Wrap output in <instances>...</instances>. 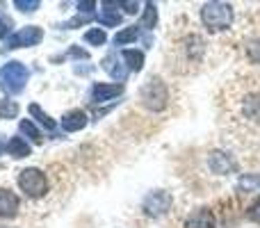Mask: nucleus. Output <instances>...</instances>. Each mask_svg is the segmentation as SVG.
<instances>
[{
  "instance_id": "8",
  "label": "nucleus",
  "mask_w": 260,
  "mask_h": 228,
  "mask_svg": "<svg viewBox=\"0 0 260 228\" xmlns=\"http://www.w3.org/2000/svg\"><path fill=\"white\" fill-rule=\"evenodd\" d=\"M208 167L212 169V174H219V176H226V174H231V171H238L235 160L224 151H212L210 157H208Z\"/></svg>"
},
{
  "instance_id": "15",
  "label": "nucleus",
  "mask_w": 260,
  "mask_h": 228,
  "mask_svg": "<svg viewBox=\"0 0 260 228\" xmlns=\"http://www.w3.org/2000/svg\"><path fill=\"white\" fill-rule=\"evenodd\" d=\"M99 21L103 27H114L121 23V14L114 12V9H110V3H103V12L99 14Z\"/></svg>"
},
{
  "instance_id": "9",
  "label": "nucleus",
  "mask_w": 260,
  "mask_h": 228,
  "mask_svg": "<svg viewBox=\"0 0 260 228\" xmlns=\"http://www.w3.org/2000/svg\"><path fill=\"white\" fill-rule=\"evenodd\" d=\"M103 69L114 78V80L119 82V85H123V80L128 78L126 62H123V57H121V55H117V53H110L108 57L103 59Z\"/></svg>"
},
{
  "instance_id": "20",
  "label": "nucleus",
  "mask_w": 260,
  "mask_h": 228,
  "mask_svg": "<svg viewBox=\"0 0 260 228\" xmlns=\"http://www.w3.org/2000/svg\"><path fill=\"white\" fill-rule=\"evenodd\" d=\"M21 133L23 135H27V137H32L35 139V142H41V133L39 130H37V125L32 123V121H21Z\"/></svg>"
},
{
  "instance_id": "10",
  "label": "nucleus",
  "mask_w": 260,
  "mask_h": 228,
  "mask_svg": "<svg viewBox=\"0 0 260 228\" xmlns=\"http://www.w3.org/2000/svg\"><path fill=\"white\" fill-rule=\"evenodd\" d=\"M215 224H217V219H215V215H212V210L201 208V210L192 212V215L187 217L185 228H215Z\"/></svg>"
},
{
  "instance_id": "1",
  "label": "nucleus",
  "mask_w": 260,
  "mask_h": 228,
  "mask_svg": "<svg viewBox=\"0 0 260 228\" xmlns=\"http://www.w3.org/2000/svg\"><path fill=\"white\" fill-rule=\"evenodd\" d=\"M169 101V89H167L162 78H148L142 87H139V103L151 112H162Z\"/></svg>"
},
{
  "instance_id": "7",
  "label": "nucleus",
  "mask_w": 260,
  "mask_h": 228,
  "mask_svg": "<svg viewBox=\"0 0 260 228\" xmlns=\"http://www.w3.org/2000/svg\"><path fill=\"white\" fill-rule=\"evenodd\" d=\"M123 94V85H119V82H114V85H108V82H96L94 87H91V103H108V101L117 99V96Z\"/></svg>"
},
{
  "instance_id": "29",
  "label": "nucleus",
  "mask_w": 260,
  "mask_h": 228,
  "mask_svg": "<svg viewBox=\"0 0 260 228\" xmlns=\"http://www.w3.org/2000/svg\"><path fill=\"white\" fill-rule=\"evenodd\" d=\"M121 7L126 9L128 14H137V9H139V3H121Z\"/></svg>"
},
{
  "instance_id": "26",
  "label": "nucleus",
  "mask_w": 260,
  "mask_h": 228,
  "mask_svg": "<svg viewBox=\"0 0 260 228\" xmlns=\"http://www.w3.org/2000/svg\"><path fill=\"white\" fill-rule=\"evenodd\" d=\"M247 50H249V55H251L253 62H258V64H260V41H251Z\"/></svg>"
},
{
  "instance_id": "4",
  "label": "nucleus",
  "mask_w": 260,
  "mask_h": 228,
  "mask_svg": "<svg viewBox=\"0 0 260 228\" xmlns=\"http://www.w3.org/2000/svg\"><path fill=\"white\" fill-rule=\"evenodd\" d=\"M27 76H30V73H27V69L23 67L21 62H9L0 69V85H3L9 94H18V91H23V87H25Z\"/></svg>"
},
{
  "instance_id": "27",
  "label": "nucleus",
  "mask_w": 260,
  "mask_h": 228,
  "mask_svg": "<svg viewBox=\"0 0 260 228\" xmlns=\"http://www.w3.org/2000/svg\"><path fill=\"white\" fill-rule=\"evenodd\" d=\"M256 185H260L258 178H249V176H242V180H240V189H253Z\"/></svg>"
},
{
  "instance_id": "5",
  "label": "nucleus",
  "mask_w": 260,
  "mask_h": 228,
  "mask_svg": "<svg viewBox=\"0 0 260 228\" xmlns=\"http://www.w3.org/2000/svg\"><path fill=\"white\" fill-rule=\"evenodd\" d=\"M171 203H174V197H171L169 192H165V189H155V192L146 194L142 208L148 217L157 219V217H165L167 212L171 210Z\"/></svg>"
},
{
  "instance_id": "6",
  "label": "nucleus",
  "mask_w": 260,
  "mask_h": 228,
  "mask_svg": "<svg viewBox=\"0 0 260 228\" xmlns=\"http://www.w3.org/2000/svg\"><path fill=\"white\" fill-rule=\"evenodd\" d=\"M44 39V30L37 25L21 27L16 35L9 37V48H25V46H39Z\"/></svg>"
},
{
  "instance_id": "13",
  "label": "nucleus",
  "mask_w": 260,
  "mask_h": 228,
  "mask_svg": "<svg viewBox=\"0 0 260 228\" xmlns=\"http://www.w3.org/2000/svg\"><path fill=\"white\" fill-rule=\"evenodd\" d=\"M121 57H123V62H126L128 71H142L144 69V53L142 50L126 48V50H121Z\"/></svg>"
},
{
  "instance_id": "24",
  "label": "nucleus",
  "mask_w": 260,
  "mask_h": 228,
  "mask_svg": "<svg viewBox=\"0 0 260 228\" xmlns=\"http://www.w3.org/2000/svg\"><path fill=\"white\" fill-rule=\"evenodd\" d=\"M247 217L251 221H256V224H260V197L256 199V201L249 206V210H247Z\"/></svg>"
},
{
  "instance_id": "16",
  "label": "nucleus",
  "mask_w": 260,
  "mask_h": 228,
  "mask_svg": "<svg viewBox=\"0 0 260 228\" xmlns=\"http://www.w3.org/2000/svg\"><path fill=\"white\" fill-rule=\"evenodd\" d=\"M139 39V25H128L123 27L121 32H117V37H114V44L117 46H128L133 44V41Z\"/></svg>"
},
{
  "instance_id": "25",
  "label": "nucleus",
  "mask_w": 260,
  "mask_h": 228,
  "mask_svg": "<svg viewBox=\"0 0 260 228\" xmlns=\"http://www.w3.org/2000/svg\"><path fill=\"white\" fill-rule=\"evenodd\" d=\"M9 32H12V21H9L7 16H3V14H0V39H3V37H7Z\"/></svg>"
},
{
  "instance_id": "17",
  "label": "nucleus",
  "mask_w": 260,
  "mask_h": 228,
  "mask_svg": "<svg viewBox=\"0 0 260 228\" xmlns=\"http://www.w3.org/2000/svg\"><path fill=\"white\" fill-rule=\"evenodd\" d=\"M157 25V9L153 3H146L144 5V16H142V27L146 30H153Z\"/></svg>"
},
{
  "instance_id": "3",
  "label": "nucleus",
  "mask_w": 260,
  "mask_h": 228,
  "mask_svg": "<svg viewBox=\"0 0 260 228\" xmlns=\"http://www.w3.org/2000/svg\"><path fill=\"white\" fill-rule=\"evenodd\" d=\"M18 187L30 199H41L48 192V178H46V174L41 169L30 167V169L21 171V176H18Z\"/></svg>"
},
{
  "instance_id": "12",
  "label": "nucleus",
  "mask_w": 260,
  "mask_h": 228,
  "mask_svg": "<svg viewBox=\"0 0 260 228\" xmlns=\"http://www.w3.org/2000/svg\"><path fill=\"white\" fill-rule=\"evenodd\" d=\"M18 210V197L9 189H0V217H14Z\"/></svg>"
},
{
  "instance_id": "18",
  "label": "nucleus",
  "mask_w": 260,
  "mask_h": 228,
  "mask_svg": "<svg viewBox=\"0 0 260 228\" xmlns=\"http://www.w3.org/2000/svg\"><path fill=\"white\" fill-rule=\"evenodd\" d=\"M30 114H32V116H35V119H37V121H39V123H41V125H44V128H46V130H55V121H53V119H50V116H48V114H46V112H44V110H41V105L32 103V105H30Z\"/></svg>"
},
{
  "instance_id": "22",
  "label": "nucleus",
  "mask_w": 260,
  "mask_h": 228,
  "mask_svg": "<svg viewBox=\"0 0 260 228\" xmlns=\"http://www.w3.org/2000/svg\"><path fill=\"white\" fill-rule=\"evenodd\" d=\"M16 114H18L16 103H12V101H3V103H0V116H3V119H12V116H16Z\"/></svg>"
},
{
  "instance_id": "14",
  "label": "nucleus",
  "mask_w": 260,
  "mask_h": 228,
  "mask_svg": "<svg viewBox=\"0 0 260 228\" xmlns=\"http://www.w3.org/2000/svg\"><path fill=\"white\" fill-rule=\"evenodd\" d=\"M7 151H9V155H14V157L21 160V157L30 155V144H27L23 137H12L9 144H7Z\"/></svg>"
},
{
  "instance_id": "11",
  "label": "nucleus",
  "mask_w": 260,
  "mask_h": 228,
  "mask_svg": "<svg viewBox=\"0 0 260 228\" xmlns=\"http://www.w3.org/2000/svg\"><path fill=\"white\" fill-rule=\"evenodd\" d=\"M87 114L82 112V110H71V112H67L62 116V128L64 133H78V130H82L87 125Z\"/></svg>"
},
{
  "instance_id": "19",
  "label": "nucleus",
  "mask_w": 260,
  "mask_h": 228,
  "mask_svg": "<svg viewBox=\"0 0 260 228\" xmlns=\"http://www.w3.org/2000/svg\"><path fill=\"white\" fill-rule=\"evenodd\" d=\"M85 41L89 46H103L108 41V35H105L103 27H91V30L85 32Z\"/></svg>"
},
{
  "instance_id": "23",
  "label": "nucleus",
  "mask_w": 260,
  "mask_h": 228,
  "mask_svg": "<svg viewBox=\"0 0 260 228\" xmlns=\"http://www.w3.org/2000/svg\"><path fill=\"white\" fill-rule=\"evenodd\" d=\"M14 7L21 9V12H35V9L39 7V0H16Z\"/></svg>"
},
{
  "instance_id": "28",
  "label": "nucleus",
  "mask_w": 260,
  "mask_h": 228,
  "mask_svg": "<svg viewBox=\"0 0 260 228\" xmlns=\"http://www.w3.org/2000/svg\"><path fill=\"white\" fill-rule=\"evenodd\" d=\"M94 7H96V3H91V0H87V3H78V9H80V14H87V16H91Z\"/></svg>"
},
{
  "instance_id": "21",
  "label": "nucleus",
  "mask_w": 260,
  "mask_h": 228,
  "mask_svg": "<svg viewBox=\"0 0 260 228\" xmlns=\"http://www.w3.org/2000/svg\"><path fill=\"white\" fill-rule=\"evenodd\" d=\"M247 114L251 116V119H256V121H260V96H251V99L247 101Z\"/></svg>"
},
{
  "instance_id": "2",
  "label": "nucleus",
  "mask_w": 260,
  "mask_h": 228,
  "mask_svg": "<svg viewBox=\"0 0 260 228\" xmlns=\"http://www.w3.org/2000/svg\"><path fill=\"white\" fill-rule=\"evenodd\" d=\"M201 21L210 32L229 30L233 25V7L229 3H206L201 9Z\"/></svg>"
}]
</instances>
